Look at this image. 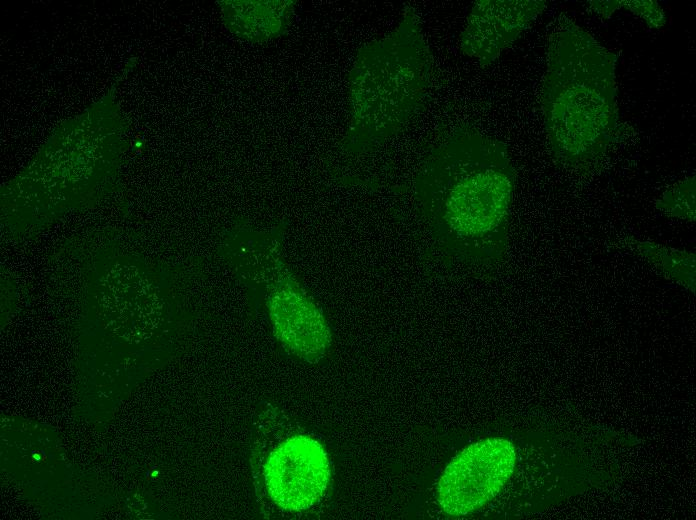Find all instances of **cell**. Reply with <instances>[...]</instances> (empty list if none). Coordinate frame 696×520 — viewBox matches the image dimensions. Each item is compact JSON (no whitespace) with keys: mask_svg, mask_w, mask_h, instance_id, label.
I'll return each instance as SVG.
<instances>
[{"mask_svg":"<svg viewBox=\"0 0 696 520\" xmlns=\"http://www.w3.org/2000/svg\"><path fill=\"white\" fill-rule=\"evenodd\" d=\"M515 171L501 141L469 126L436 140L414 179L418 212L438 250L472 266H492L508 244Z\"/></svg>","mask_w":696,"mask_h":520,"instance_id":"cell-1","label":"cell"},{"mask_svg":"<svg viewBox=\"0 0 696 520\" xmlns=\"http://www.w3.org/2000/svg\"><path fill=\"white\" fill-rule=\"evenodd\" d=\"M617 55L575 22L552 32L542 108L555 160L581 169L601 159L619 133Z\"/></svg>","mask_w":696,"mask_h":520,"instance_id":"cell-2","label":"cell"},{"mask_svg":"<svg viewBox=\"0 0 696 520\" xmlns=\"http://www.w3.org/2000/svg\"><path fill=\"white\" fill-rule=\"evenodd\" d=\"M432 76L433 56L419 16L408 6L393 31L357 52L343 148L362 152L400 133L424 107Z\"/></svg>","mask_w":696,"mask_h":520,"instance_id":"cell-3","label":"cell"},{"mask_svg":"<svg viewBox=\"0 0 696 520\" xmlns=\"http://www.w3.org/2000/svg\"><path fill=\"white\" fill-rule=\"evenodd\" d=\"M244 276L262 285L270 324L283 348L310 363L321 360L332 344L329 323L287 269L278 246H267L247 256Z\"/></svg>","mask_w":696,"mask_h":520,"instance_id":"cell-4","label":"cell"},{"mask_svg":"<svg viewBox=\"0 0 696 520\" xmlns=\"http://www.w3.org/2000/svg\"><path fill=\"white\" fill-rule=\"evenodd\" d=\"M254 452L256 492L280 512L297 514L313 507L324 495L330 465L319 441L287 428L271 432Z\"/></svg>","mask_w":696,"mask_h":520,"instance_id":"cell-5","label":"cell"},{"mask_svg":"<svg viewBox=\"0 0 696 520\" xmlns=\"http://www.w3.org/2000/svg\"><path fill=\"white\" fill-rule=\"evenodd\" d=\"M515 464V448L507 439L487 438L467 446L450 461L439 479V505L454 516L481 508L500 492Z\"/></svg>","mask_w":696,"mask_h":520,"instance_id":"cell-6","label":"cell"},{"mask_svg":"<svg viewBox=\"0 0 696 520\" xmlns=\"http://www.w3.org/2000/svg\"><path fill=\"white\" fill-rule=\"evenodd\" d=\"M545 1L479 0L460 36L461 52L485 67L493 63L542 14Z\"/></svg>","mask_w":696,"mask_h":520,"instance_id":"cell-7","label":"cell"},{"mask_svg":"<svg viewBox=\"0 0 696 520\" xmlns=\"http://www.w3.org/2000/svg\"><path fill=\"white\" fill-rule=\"evenodd\" d=\"M227 19L232 32L245 41L264 43L281 36L292 22V1H229Z\"/></svg>","mask_w":696,"mask_h":520,"instance_id":"cell-8","label":"cell"},{"mask_svg":"<svg viewBox=\"0 0 696 520\" xmlns=\"http://www.w3.org/2000/svg\"><path fill=\"white\" fill-rule=\"evenodd\" d=\"M624 245L636 251L660 275L694 291V253L639 239H627Z\"/></svg>","mask_w":696,"mask_h":520,"instance_id":"cell-9","label":"cell"},{"mask_svg":"<svg viewBox=\"0 0 696 520\" xmlns=\"http://www.w3.org/2000/svg\"><path fill=\"white\" fill-rule=\"evenodd\" d=\"M662 213L681 220L695 221V176L679 180L656 202Z\"/></svg>","mask_w":696,"mask_h":520,"instance_id":"cell-10","label":"cell"},{"mask_svg":"<svg viewBox=\"0 0 696 520\" xmlns=\"http://www.w3.org/2000/svg\"><path fill=\"white\" fill-rule=\"evenodd\" d=\"M617 10L626 8L633 14L640 16L645 22L654 28H660L665 24V15L656 1H616Z\"/></svg>","mask_w":696,"mask_h":520,"instance_id":"cell-11","label":"cell"}]
</instances>
